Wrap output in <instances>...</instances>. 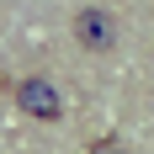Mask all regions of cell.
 <instances>
[{"instance_id":"3","label":"cell","mask_w":154,"mask_h":154,"mask_svg":"<svg viewBox=\"0 0 154 154\" xmlns=\"http://www.w3.org/2000/svg\"><path fill=\"white\" fill-rule=\"evenodd\" d=\"M85 154H128V143H122V138H96Z\"/></svg>"},{"instance_id":"2","label":"cell","mask_w":154,"mask_h":154,"mask_svg":"<svg viewBox=\"0 0 154 154\" xmlns=\"http://www.w3.org/2000/svg\"><path fill=\"white\" fill-rule=\"evenodd\" d=\"M16 106L27 112V117H37V122H59V117H64V96H59L53 80L27 75L21 85H16Z\"/></svg>"},{"instance_id":"1","label":"cell","mask_w":154,"mask_h":154,"mask_svg":"<svg viewBox=\"0 0 154 154\" xmlns=\"http://www.w3.org/2000/svg\"><path fill=\"white\" fill-rule=\"evenodd\" d=\"M75 37H80V48H85V53H112V48H117V37H122V27H117V16H112L106 5H80Z\"/></svg>"}]
</instances>
